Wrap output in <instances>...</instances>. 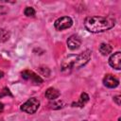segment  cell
<instances>
[{"label":"cell","mask_w":121,"mask_h":121,"mask_svg":"<svg viewBox=\"0 0 121 121\" xmlns=\"http://www.w3.org/2000/svg\"><path fill=\"white\" fill-rule=\"evenodd\" d=\"M60 91L58 89H56V88H53V87L48 88L45 91V94H44L45 97L48 98L49 100H55L56 98H58L60 96Z\"/></svg>","instance_id":"cell-9"},{"label":"cell","mask_w":121,"mask_h":121,"mask_svg":"<svg viewBox=\"0 0 121 121\" xmlns=\"http://www.w3.org/2000/svg\"><path fill=\"white\" fill-rule=\"evenodd\" d=\"M9 39V32L6 29H0V43H5Z\"/></svg>","instance_id":"cell-12"},{"label":"cell","mask_w":121,"mask_h":121,"mask_svg":"<svg viewBox=\"0 0 121 121\" xmlns=\"http://www.w3.org/2000/svg\"><path fill=\"white\" fill-rule=\"evenodd\" d=\"M103 83L108 88H115L119 85V80L112 75H106L103 78Z\"/></svg>","instance_id":"cell-8"},{"label":"cell","mask_w":121,"mask_h":121,"mask_svg":"<svg viewBox=\"0 0 121 121\" xmlns=\"http://www.w3.org/2000/svg\"><path fill=\"white\" fill-rule=\"evenodd\" d=\"M62 105H63V102H62V101H54V100H53V102H50V103L48 104L49 108H51V109H53V110L60 109V108L63 107Z\"/></svg>","instance_id":"cell-13"},{"label":"cell","mask_w":121,"mask_h":121,"mask_svg":"<svg viewBox=\"0 0 121 121\" xmlns=\"http://www.w3.org/2000/svg\"><path fill=\"white\" fill-rule=\"evenodd\" d=\"M115 21L111 17L103 16H89L84 20L85 28L92 33H100L112 28Z\"/></svg>","instance_id":"cell-1"},{"label":"cell","mask_w":121,"mask_h":121,"mask_svg":"<svg viewBox=\"0 0 121 121\" xmlns=\"http://www.w3.org/2000/svg\"><path fill=\"white\" fill-rule=\"evenodd\" d=\"M4 110V104L2 102H0V112H2Z\"/></svg>","instance_id":"cell-19"},{"label":"cell","mask_w":121,"mask_h":121,"mask_svg":"<svg viewBox=\"0 0 121 121\" xmlns=\"http://www.w3.org/2000/svg\"><path fill=\"white\" fill-rule=\"evenodd\" d=\"M73 25V20L71 17L69 16H62V17H60L58 18L55 23H54V26L57 30L60 31V30H63V29H66V28H69L71 27Z\"/></svg>","instance_id":"cell-4"},{"label":"cell","mask_w":121,"mask_h":121,"mask_svg":"<svg viewBox=\"0 0 121 121\" xmlns=\"http://www.w3.org/2000/svg\"><path fill=\"white\" fill-rule=\"evenodd\" d=\"M91 56H92V51L89 50V49L81 52L78 55H76L73 69H78V68L84 66L89 61V60L91 59Z\"/></svg>","instance_id":"cell-2"},{"label":"cell","mask_w":121,"mask_h":121,"mask_svg":"<svg viewBox=\"0 0 121 121\" xmlns=\"http://www.w3.org/2000/svg\"><path fill=\"white\" fill-rule=\"evenodd\" d=\"M89 101V95L86 94V93H82L80 95V98H79V101L78 102H74L72 105L74 107H84L85 103Z\"/></svg>","instance_id":"cell-11"},{"label":"cell","mask_w":121,"mask_h":121,"mask_svg":"<svg viewBox=\"0 0 121 121\" xmlns=\"http://www.w3.org/2000/svg\"><path fill=\"white\" fill-rule=\"evenodd\" d=\"M83 121H86V120H83Z\"/></svg>","instance_id":"cell-21"},{"label":"cell","mask_w":121,"mask_h":121,"mask_svg":"<svg viewBox=\"0 0 121 121\" xmlns=\"http://www.w3.org/2000/svg\"><path fill=\"white\" fill-rule=\"evenodd\" d=\"M9 11V9L5 6H0V15H3V14H6L7 12Z\"/></svg>","instance_id":"cell-17"},{"label":"cell","mask_w":121,"mask_h":121,"mask_svg":"<svg viewBox=\"0 0 121 121\" xmlns=\"http://www.w3.org/2000/svg\"><path fill=\"white\" fill-rule=\"evenodd\" d=\"M3 76H4V73H3L2 71H0V78H2Z\"/></svg>","instance_id":"cell-20"},{"label":"cell","mask_w":121,"mask_h":121,"mask_svg":"<svg viewBox=\"0 0 121 121\" xmlns=\"http://www.w3.org/2000/svg\"><path fill=\"white\" fill-rule=\"evenodd\" d=\"M6 95H9V96H12V94L10 93V91L9 90V88H7V87H4V88L2 89V91L0 92V97L6 96Z\"/></svg>","instance_id":"cell-15"},{"label":"cell","mask_w":121,"mask_h":121,"mask_svg":"<svg viewBox=\"0 0 121 121\" xmlns=\"http://www.w3.org/2000/svg\"><path fill=\"white\" fill-rule=\"evenodd\" d=\"M109 64L115 70L121 69V53L119 51L113 53L109 59Z\"/></svg>","instance_id":"cell-6"},{"label":"cell","mask_w":121,"mask_h":121,"mask_svg":"<svg viewBox=\"0 0 121 121\" xmlns=\"http://www.w3.org/2000/svg\"><path fill=\"white\" fill-rule=\"evenodd\" d=\"M112 46L110 43H102L99 45V52L103 55V56H107L110 53H112Z\"/></svg>","instance_id":"cell-10"},{"label":"cell","mask_w":121,"mask_h":121,"mask_svg":"<svg viewBox=\"0 0 121 121\" xmlns=\"http://www.w3.org/2000/svg\"><path fill=\"white\" fill-rule=\"evenodd\" d=\"M24 13H25V15L27 16V17H33L36 12H35V9H34L32 7H26V8L25 9V10H24Z\"/></svg>","instance_id":"cell-14"},{"label":"cell","mask_w":121,"mask_h":121,"mask_svg":"<svg viewBox=\"0 0 121 121\" xmlns=\"http://www.w3.org/2000/svg\"><path fill=\"white\" fill-rule=\"evenodd\" d=\"M39 107H40V101L35 97H31L28 100H26L21 106L20 109H21V111H23L25 112L32 114V113L36 112V111L39 109Z\"/></svg>","instance_id":"cell-3"},{"label":"cell","mask_w":121,"mask_h":121,"mask_svg":"<svg viewBox=\"0 0 121 121\" xmlns=\"http://www.w3.org/2000/svg\"><path fill=\"white\" fill-rule=\"evenodd\" d=\"M40 71L42 74L45 75L46 77H49V75H50V70L47 67H40Z\"/></svg>","instance_id":"cell-16"},{"label":"cell","mask_w":121,"mask_h":121,"mask_svg":"<svg viewBox=\"0 0 121 121\" xmlns=\"http://www.w3.org/2000/svg\"><path fill=\"white\" fill-rule=\"evenodd\" d=\"M81 45V39L78 35H71L67 40V46L71 50H76Z\"/></svg>","instance_id":"cell-7"},{"label":"cell","mask_w":121,"mask_h":121,"mask_svg":"<svg viewBox=\"0 0 121 121\" xmlns=\"http://www.w3.org/2000/svg\"><path fill=\"white\" fill-rule=\"evenodd\" d=\"M113 100H114V102H115L117 105H120V95L114 96V97H113Z\"/></svg>","instance_id":"cell-18"},{"label":"cell","mask_w":121,"mask_h":121,"mask_svg":"<svg viewBox=\"0 0 121 121\" xmlns=\"http://www.w3.org/2000/svg\"><path fill=\"white\" fill-rule=\"evenodd\" d=\"M21 75H22V78L24 79H30L32 82H34L36 84H40V83L43 82V78L40 76H38L37 74H35L34 72H32V71L25 70V71H23L21 73Z\"/></svg>","instance_id":"cell-5"}]
</instances>
